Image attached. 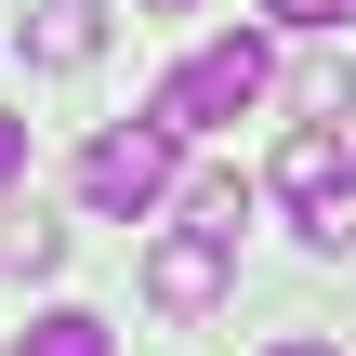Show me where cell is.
<instances>
[{"instance_id":"obj_1","label":"cell","mask_w":356,"mask_h":356,"mask_svg":"<svg viewBox=\"0 0 356 356\" xmlns=\"http://www.w3.org/2000/svg\"><path fill=\"white\" fill-rule=\"evenodd\" d=\"M264 79H277V53H264V40H211V53H185V66L145 92V119H172V132L198 145V132L251 119V106H264Z\"/></svg>"},{"instance_id":"obj_2","label":"cell","mask_w":356,"mask_h":356,"mask_svg":"<svg viewBox=\"0 0 356 356\" xmlns=\"http://www.w3.org/2000/svg\"><path fill=\"white\" fill-rule=\"evenodd\" d=\"M172 172H185V132H172V119H119V132L79 145V198H92L106 225H145V211L172 198Z\"/></svg>"},{"instance_id":"obj_3","label":"cell","mask_w":356,"mask_h":356,"mask_svg":"<svg viewBox=\"0 0 356 356\" xmlns=\"http://www.w3.org/2000/svg\"><path fill=\"white\" fill-rule=\"evenodd\" d=\"M277 198H291V238L304 251H356V159H343L330 119H304L277 145Z\"/></svg>"},{"instance_id":"obj_4","label":"cell","mask_w":356,"mask_h":356,"mask_svg":"<svg viewBox=\"0 0 356 356\" xmlns=\"http://www.w3.org/2000/svg\"><path fill=\"white\" fill-rule=\"evenodd\" d=\"M225 291H238V238L185 225V238L145 251V304H159V317H225Z\"/></svg>"},{"instance_id":"obj_5","label":"cell","mask_w":356,"mask_h":356,"mask_svg":"<svg viewBox=\"0 0 356 356\" xmlns=\"http://www.w3.org/2000/svg\"><path fill=\"white\" fill-rule=\"evenodd\" d=\"M26 53H40V66H92V53H106V13H92V0H40V13H26Z\"/></svg>"},{"instance_id":"obj_6","label":"cell","mask_w":356,"mask_h":356,"mask_svg":"<svg viewBox=\"0 0 356 356\" xmlns=\"http://www.w3.org/2000/svg\"><path fill=\"white\" fill-rule=\"evenodd\" d=\"M13 356H106V317H92V304H53V317H40Z\"/></svg>"},{"instance_id":"obj_7","label":"cell","mask_w":356,"mask_h":356,"mask_svg":"<svg viewBox=\"0 0 356 356\" xmlns=\"http://www.w3.org/2000/svg\"><path fill=\"white\" fill-rule=\"evenodd\" d=\"M185 225L238 238V225H251V185H238V172H198V185H185Z\"/></svg>"},{"instance_id":"obj_8","label":"cell","mask_w":356,"mask_h":356,"mask_svg":"<svg viewBox=\"0 0 356 356\" xmlns=\"http://www.w3.org/2000/svg\"><path fill=\"white\" fill-rule=\"evenodd\" d=\"M356 106V66H304V119H343Z\"/></svg>"},{"instance_id":"obj_9","label":"cell","mask_w":356,"mask_h":356,"mask_svg":"<svg viewBox=\"0 0 356 356\" xmlns=\"http://www.w3.org/2000/svg\"><path fill=\"white\" fill-rule=\"evenodd\" d=\"M264 13H277V26H317V40H330V26H356V0H264Z\"/></svg>"},{"instance_id":"obj_10","label":"cell","mask_w":356,"mask_h":356,"mask_svg":"<svg viewBox=\"0 0 356 356\" xmlns=\"http://www.w3.org/2000/svg\"><path fill=\"white\" fill-rule=\"evenodd\" d=\"M13 172H26V119L0 106V185H13Z\"/></svg>"},{"instance_id":"obj_11","label":"cell","mask_w":356,"mask_h":356,"mask_svg":"<svg viewBox=\"0 0 356 356\" xmlns=\"http://www.w3.org/2000/svg\"><path fill=\"white\" fill-rule=\"evenodd\" d=\"M264 356H343V343H317V330H277V343H264Z\"/></svg>"},{"instance_id":"obj_12","label":"cell","mask_w":356,"mask_h":356,"mask_svg":"<svg viewBox=\"0 0 356 356\" xmlns=\"http://www.w3.org/2000/svg\"><path fill=\"white\" fill-rule=\"evenodd\" d=\"M145 13H185V0H145Z\"/></svg>"}]
</instances>
